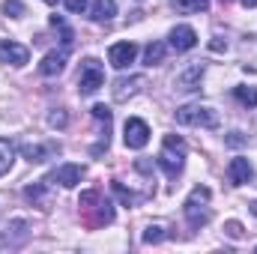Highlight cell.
I'll return each mask as SVG.
<instances>
[{"mask_svg": "<svg viewBox=\"0 0 257 254\" xmlns=\"http://www.w3.org/2000/svg\"><path fill=\"white\" fill-rule=\"evenodd\" d=\"M165 42H150L147 48H144V63L147 66H159V63H165Z\"/></svg>", "mask_w": 257, "mask_h": 254, "instance_id": "e0dca14e", "label": "cell"}, {"mask_svg": "<svg viewBox=\"0 0 257 254\" xmlns=\"http://www.w3.org/2000/svg\"><path fill=\"white\" fill-rule=\"evenodd\" d=\"M27 60H30V51H27L24 45H18V42H12V39H0V63L3 66L21 69Z\"/></svg>", "mask_w": 257, "mask_h": 254, "instance_id": "52a82bcc", "label": "cell"}, {"mask_svg": "<svg viewBox=\"0 0 257 254\" xmlns=\"http://www.w3.org/2000/svg\"><path fill=\"white\" fill-rule=\"evenodd\" d=\"M183 165H186V141L180 135H165L162 150H159V168L171 180H177L180 171H183Z\"/></svg>", "mask_w": 257, "mask_h": 254, "instance_id": "7a4b0ae2", "label": "cell"}, {"mask_svg": "<svg viewBox=\"0 0 257 254\" xmlns=\"http://www.w3.org/2000/svg\"><path fill=\"white\" fill-rule=\"evenodd\" d=\"M45 3H54V0H45Z\"/></svg>", "mask_w": 257, "mask_h": 254, "instance_id": "4dcf8cb0", "label": "cell"}, {"mask_svg": "<svg viewBox=\"0 0 257 254\" xmlns=\"http://www.w3.org/2000/svg\"><path fill=\"white\" fill-rule=\"evenodd\" d=\"M171 236V224L168 221H150L147 227H144V233H141V239L147 242V245H159V242H165Z\"/></svg>", "mask_w": 257, "mask_h": 254, "instance_id": "5bb4252c", "label": "cell"}, {"mask_svg": "<svg viewBox=\"0 0 257 254\" xmlns=\"http://www.w3.org/2000/svg\"><path fill=\"white\" fill-rule=\"evenodd\" d=\"M105 84V69L96 57H87L81 63V72H78V93L81 96H93L99 87Z\"/></svg>", "mask_w": 257, "mask_h": 254, "instance_id": "277c9868", "label": "cell"}, {"mask_svg": "<svg viewBox=\"0 0 257 254\" xmlns=\"http://www.w3.org/2000/svg\"><path fill=\"white\" fill-rule=\"evenodd\" d=\"M81 180H84V168L75 165V162H66V165H60V168L51 174V183H60L63 189H75Z\"/></svg>", "mask_w": 257, "mask_h": 254, "instance_id": "7c38bea8", "label": "cell"}, {"mask_svg": "<svg viewBox=\"0 0 257 254\" xmlns=\"http://www.w3.org/2000/svg\"><path fill=\"white\" fill-rule=\"evenodd\" d=\"M114 15H117V0H96L93 9H90V18H93L96 24H105V21H111Z\"/></svg>", "mask_w": 257, "mask_h": 254, "instance_id": "9a60e30c", "label": "cell"}, {"mask_svg": "<svg viewBox=\"0 0 257 254\" xmlns=\"http://www.w3.org/2000/svg\"><path fill=\"white\" fill-rule=\"evenodd\" d=\"M63 3L69 12H84L87 9V0H63Z\"/></svg>", "mask_w": 257, "mask_h": 254, "instance_id": "4316f807", "label": "cell"}, {"mask_svg": "<svg viewBox=\"0 0 257 254\" xmlns=\"http://www.w3.org/2000/svg\"><path fill=\"white\" fill-rule=\"evenodd\" d=\"M224 230H227V236H233V239H239V236H242V224H239V221H227V224H224Z\"/></svg>", "mask_w": 257, "mask_h": 254, "instance_id": "484cf974", "label": "cell"}, {"mask_svg": "<svg viewBox=\"0 0 257 254\" xmlns=\"http://www.w3.org/2000/svg\"><path fill=\"white\" fill-rule=\"evenodd\" d=\"M135 57H138V45L135 42H117V45L108 48V60H111L114 69H126L128 63H135Z\"/></svg>", "mask_w": 257, "mask_h": 254, "instance_id": "8fae6325", "label": "cell"}, {"mask_svg": "<svg viewBox=\"0 0 257 254\" xmlns=\"http://www.w3.org/2000/svg\"><path fill=\"white\" fill-rule=\"evenodd\" d=\"M63 66H66V48L63 51H51V54H45V60L39 63V72L51 78V75H60Z\"/></svg>", "mask_w": 257, "mask_h": 254, "instance_id": "2e32d148", "label": "cell"}, {"mask_svg": "<svg viewBox=\"0 0 257 254\" xmlns=\"http://www.w3.org/2000/svg\"><path fill=\"white\" fill-rule=\"evenodd\" d=\"M200 78H203V63H192L174 78V87H177L180 93H194V90L200 87Z\"/></svg>", "mask_w": 257, "mask_h": 254, "instance_id": "9c48e42d", "label": "cell"}, {"mask_svg": "<svg viewBox=\"0 0 257 254\" xmlns=\"http://www.w3.org/2000/svg\"><path fill=\"white\" fill-rule=\"evenodd\" d=\"M227 144H230V147H239V144H245V138H242V132H230V138H227Z\"/></svg>", "mask_w": 257, "mask_h": 254, "instance_id": "83f0119b", "label": "cell"}, {"mask_svg": "<svg viewBox=\"0 0 257 254\" xmlns=\"http://www.w3.org/2000/svg\"><path fill=\"white\" fill-rule=\"evenodd\" d=\"M93 117H96L105 129H111V111H108L105 105H93Z\"/></svg>", "mask_w": 257, "mask_h": 254, "instance_id": "d4e9b609", "label": "cell"}, {"mask_svg": "<svg viewBox=\"0 0 257 254\" xmlns=\"http://www.w3.org/2000/svg\"><path fill=\"white\" fill-rule=\"evenodd\" d=\"M54 153V147H42V144H27L24 147V159L27 162H45Z\"/></svg>", "mask_w": 257, "mask_h": 254, "instance_id": "ac0fdd59", "label": "cell"}, {"mask_svg": "<svg viewBox=\"0 0 257 254\" xmlns=\"http://www.w3.org/2000/svg\"><path fill=\"white\" fill-rule=\"evenodd\" d=\"M168 39H171V48L174 51H192L194 45H197V33H194V27H189V24H177Z\"/></svg>", "mask_w": 257, "mask_h": 254, "instance_id": "4fadbf2b", "label": "cell"}, {"mask_svg": "<svg viewBox=\"0 0 257 254\" xmlns=\"http://www.w3.org/2000/svg\"><path fill=\"white\" fill-rule=\"evenodd\" d=\"M27 236H30L27 221L15 218V221H9V224L0 230V248H18V245H24V242H27Z\"/></svg>", "mask_w": 257, "mask_h": 254, "instance_id": "8992f818", "label": "cell"}, {"mask_svg": "<svg viewBox=\"0 0 257 254\" xmlns=\"http://www.w3.org/2000/svg\"><path fill=\"white\" fill-rule=\"evenodd\" d=\"M3 12L12 15V18H21L24 15V3L21 0H3Z\"/></svg>", "mask_w": 257, "mask_h": 254, "instance_id": "cb8c5ba5", "label": "cell"}, {"mask_svg": "<svg viewBox=\"0 0 257 254\" xmlns=\"http://www.w3.org/2000/svg\"><path fill=\"white\" fill-rule=\"evenodd\" d=\"M233 96H236V102H242L245 108H257V87H236Z\"/></svg>", "mask_w": 257, "mask_h": 254, "instance_id": "44dd1931", "label": "cell"}, {"mask_svg": "<svg viewBox=\"0 0 257 254\" xmlns=\"http://www.w3.org/2000/svg\"><path fill=\"white\" fill-rule=\"evenodd\" d=\"M242 6H248V9H254V6H257V0H242Z\"/></svg>", "mask_w": 257, "mask_h": 254, "instance_id": "f1b7e54d", "label": "cell"}, {"mask_svg": "<svg viewBox=\"0 0 257 254\" xmlns=\"http://www.w3.org/2000/svg\"><path fill=\"white\" fill-rule=\"evenodd\" d=\"M12 162H15V150H12V144H9L6 138H0V177L9 174Z\"/></svg>", "mask_w": 257, "mask_h": 254, "instance_id": "d6986e66", "label": "cell"}, {"mask_svg": "<svg viewBox=\"0 0 257 254\" xmlns=\"http://www.w3.org/2000/svg\"><path fill=\"white\" fill-rule=\"evenodd\" d=\"M180 9L183 12H206L209 0H180Z\"/></svg>", "mask_w": 257, "mask_h": 254, "instance_id": "7402d4cb", "label": "cell"}, {"mask_svg": "<svg viewBox=\"0 0 257 254\" xmlns=\"http://www.w3.org/2000/svg\"><path fill=\"white\" fill-rule=\"evenodd\" d=\"M209 197H212V191L206 189V186H194L192 194L186 197L183 212H186V221H189V227H192V230H200L203 224H209V218H212Z\"/></svg>", "mask_w": 257, "mask_h": 254, "instance_id": "6da1fadb", "label": "cell"}, {"mask_svg": "<svg viewBox=\"0 0 257 254\" xmlns=\"http://www.w3.org/2000/svg\"><path fill=\"white\" fill-rule=\"evenodd\" d=\"M123 141H126L128 150H144L150 144V126L141 117H128L126 126H123Z\"/></svg>", "mask_w": 257, "mask_h": 254, "instance_id": "5b68a950", "label": "cell"}, {"mask_svg": "<svg viewBox=\"0 0 257 254\" xmlns=\"http://www.w3.org/2000/svg\"><path fill=\"white\" fill-rule=\"evenodd\" d=\"M248 209H251V212L257 215V200H251V203H248Z\"/></svg>", "mask_w": 257, "mask_h": 254, "instance_id": "f546056e", "label": "cell"}, {"mask_svg": "<svg viewBox=\"0 0 257 254\" xmlns=\"http://www.w3.org/2000/svg\"><path fill=\"white\" fill-rule=\"evenodd\" d=\"M251 177H254V168H251L248 159H242V156L230 159V165H227V180H230V186H245V183H251Z\"/></svg>", "mask_w": 257, "mask_h": 254, "instance_id": "30bf717a", "label": "cell"}, {"mask_svg": "<svg viewBox=\"0 0 257 254\" xmlns=\"http://www.w3.org/2000/svg\"><path fill=\"white\" fill-rule=\"evenodd\" d=\"M66 123H69V114H66L63 108H57V111H51V114H48V126L66 129Z\"/></svg>", "mask_w": 257, "mask_h": 254, "instance_id": "603a6c76", "label": "cell"}, {"mask_svg": "<svg viewBox=\"0 0 257 254\" xmlns=\"http://www.w3.org/2000/svg\"><path fill=\"white\" fill-rule=\"evenodd\" d=\"M141 87H147V78H144V75L117 78V81H114V87H111V96H114L117 102H126V99H132L135 93H141Z\"/></svg>", "mask_w": 257, "mask_h": 254, "instance_id": "ba28073f", "label": "cell"}, {"mask_svg": "<svg viewBox=\"0 0 257 254\" xmlns=\"http://www.w3.org/2000/svg\"><path fill=\"white\" fill-rule=\"evenodd\" d=\"M177 123L180 126H200V129H215L218 126V114L209 105H183L177 111Z\"/></svg>", "mask_w": 257, "mask_h": 254, "instance_id": "3957f363", "label": "cell"}, {"mask_svg": "<svg viewBox=\"0 0 257 254\" xmlns=\"http://www.w3.org/2000/svg\"><path fill=\"white\" fill-rule=\"evenodd\" d=\"M24 197H27L33 206H42V203H45V180H42V183L27 186V189H24Z\"/></svg>", "mask_w": 257, "mask_h": 254, "instance_id": "ffe728a7", "label": "cell"}]
</instances>
